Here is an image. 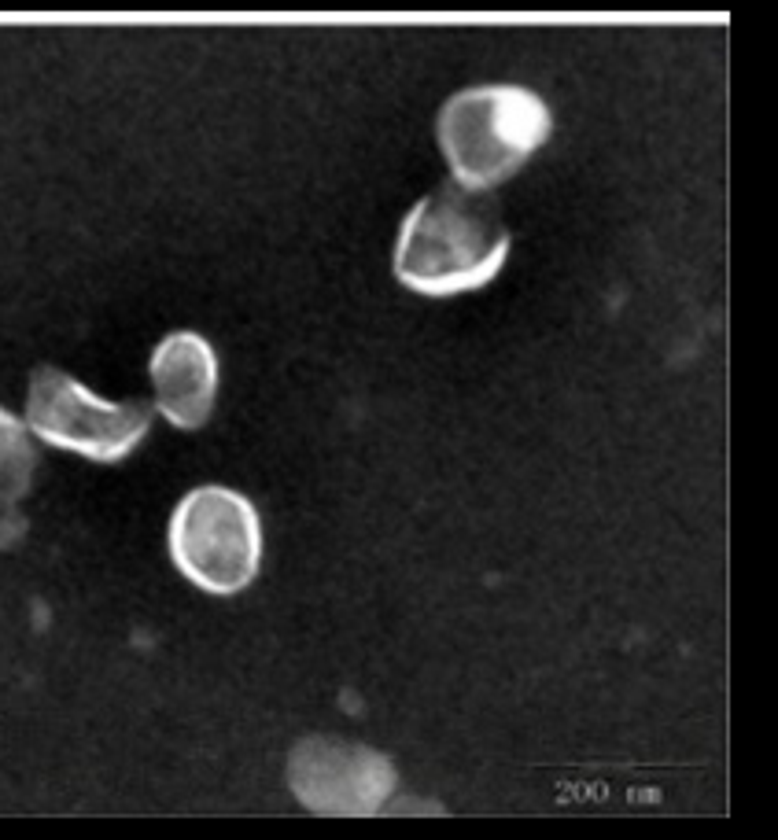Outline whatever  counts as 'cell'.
Here are the masks:
<instances>
[{"instance_id": "cell-1", "label": "cell", "mask_w": 778, "mask_h": 840, "mask_svg": "<svg viewBox=\"0 0 778 840\" xmlns=\"http://www.w3.org/2000/svg\"><path fill=\"white\" fill-rule=\"evenodd\" d=\"M506 258L509 229L491 192L447 181L406 214L395 244V277L425 299H450L491 284Z\"/></svg>"}, {"instance_id": "cell-2", "label": "cell", "mask_w": 778, "mask_h": 840, "mask_svg": "<svg viewBox=\"0 0 778 840\" xmlns=\"http://www.w3.org/2000/svg\"><path fill=\"white\" fill-rule=\"evenodd\" d=\"M554 133V115L524 85H472L439 107L436 137L454 181L491 192L509 181Z\"/></svg>"}, {"instance_id": "cell-3", "label": "cell", "mask_w": 778, "mask_h": 840, "mask_svg": "<svg viewBox=\"0 0 778 840\" xmlns=\"http://www.w3.org/2000/svg\"><path fill=\"white\" fill-rule=\"evenodd\" d=\"M174 568L203 594L233 597L248 590L262 564L259 509L233 487L189 490L177 502L166 531Z\"/></svg>"}, {"instance_id": "cell-4", "label": "cell", "mask_w": 778, "mask_h": 840, "mask_svg": "<svg viewBox=\"0 0 778 840\" xmlns=\"http://www.w3.org/2000/svg\"><path fill=\"white\" fill-rule=\"evenodd\" d=\"M152 413V402H107L56 365H37L26 387L23 424L56 450L111 465L137 450L152 428Z\"/></svg>"}, {"instance_id": "cell-5", "label": "cell", "mask_w": 778, "mask_h": 840, "mask_svg": "<svg viewBox=\"0 0 778 840\" xmlns=\"http://www.w3.org/2000/svg\"><path fill=\"white\" fill-rule=\"evenodd\" d=\"M399 785L384 752L340 737H303L288 756V789L314 815H377Z\"/></svg>"}, {"instance_id": "cell-6", "label": "cell", "mask_w": 778, "mask_h": 840, "mask_svg": "<svg viewBox=\"0 0 778 840\" xmlns=\"http://www.w3.org/2000/svg\"><path fill=\"white\" fill-rule=\"evenodd\" d=\"M148 376H152L155 409L174 428L196 432L211 420L218 398V354L200 332L192 328L166 332L152 350Z\"/></svg>"}, {"instance_id": "cell-7", "label": "cell", "mask_w": 778, "mask_h": 840, "mask_svg": "<svg viewBox=\"0 0 778 840\" xmlns=\"http://www.w3.org/2000/svg\"><path fill=\"white\" fill-rule=\"evenodd\" d=\"M37 446L23 420L0 406V549L23 542L26 527V494L34 490Z\"/></svg>"}]
</instances>
